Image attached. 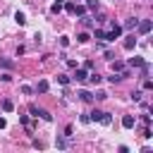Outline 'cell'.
I'll use <instances>...</instances> for the list:
<instances>
[{
	"mask_svg": "<svg viewBox=\"0 0 153 153\" xmlns=\"http://www.w3.org/2000/svg\"><path fill=\"white\" fill-rule=\"evenodd\" d=\"M120 36H122V26H117V24H112V29L105 31V41H115V38H120Z\"/></svg>",
	"mask_w": 153,
	"mask_h": 153,
	"instance_id": "1",
	"label": "cell"
},
{
	"mask_svg": "<svg viewBox=\"0 0 153 153\" xmlns=\"http://www.w3.org/2000/svg\"><path fill=\"white\" fill-rule=\"evenodd\" d=\"M136 29H139V33H151V29H153V22H151V19H141V22L136 24Z\"/></svg>",
	"mask_w": 153,
	"mask_h": 153,
	"instance_id": "2",
	"label": "cell"
},
{
	"mask_svg": "<svg viewBox=\"0 0 153 153\" xmlns=\"http://www.w3.org/2000/svg\"><path fill=\"white\" fill-rule=\"evenodd\" d=\"M134 48H136V36L131 33V36L124 38V50H134Z\"/></svg>",
	"mask_w": 153,
	"mask_h": 153,
	"instance_id": "3",
	"label": "cell"
},
{
	"mask_svg": "<svg viewBox=\"0 0 153 153\" xmlns=\"http://www.w3.org/2000/svg\"><path fill=\"white\" fill-rule=\"evenodd\" d=\"M74 69H76V67H74ZM86 76H88V69H84V67H81V69H76L74 81H86Z\"/></svg>",
	"mask_w": 153,
	"mask_h": 153,
	"instance_id": "4",
	"label": "cell"
},
{
	"mask_svg": "<svg viewBox=\"0 0 153 153\" xmlns=\"http://www.w3.org/2000/svg\"><path fill=\"white\" fill-rule=\"evenodd\" d=\"M146 60L141 57V55H134V57H129V67H141Z\"/></svg>",
	"mask_w": 153,
	"mask_h": 153,
	"instance_id": "5",
	"label": "cell"
},
{
	"mask_svg": "<svg viewBox=\"0 0 153 153\" xmlns=\"http://www.w3.org/2000/svg\"><path fill=\"white\" fill-rule=\"evenodd\" d=\"M33 91H36V93H48V81H45V79H41V81L36 84V88H33Z\"/></svg>",
	"mask_w": 153,
	"mask_h": 153,
	"instance_id": "6",
	"label": "cell"
},
{
	"mask_svg": "<svg viewBox=\"0 0 153 153\" xmlns=\"http://www.w3.org/2000/svg\"><path fill=\"white\" fill-rule=\"evenodd\" d=\"M122 127H124V129H131V127H134V117H131V115H124V117H122Z\"/></svg>",
	"mask_w": 153,
	"mask_h": 153,
	"instance_id": "7",
	"label": "cell"
},
{
	"mask_svg": "<svg viewBox=\"0 0 153 153\" xmlns=\"http://www.w3.org/2000/svg\"><path fill=\"white\" fill-rule=\"evenodd\" d=\"M100 117H103V110H93V112H88V120H91V122H100Z\"/></svg>",
	"mask_w": 153,
	"mask_h": 153,
	"instance_id": "8",
	"label": "cell"
},
{
	"mask_svg": "<svg viewBox=\"0 0 153 153\" xmlns=\"http://www.w3.org/2000/svg\"><path fill=\"white\" fill-rule=\"evenodd\" d=\"M0 67H2V69H14V62L7 60V57H0Z\"/></svg>",
	"mask_w": 153,
	"mask_h": 153,
	"instance_id": "9",
	"label": "cell"
},
{
	"mask_svg": "<svg viewBox=\"0 0 153 153\" xmlns=\"http://www.w3.org/2000/svg\"><path fill=\"white\" fill-rule=\"evenodd\" d=\"M86 79H88V81H91V84H100V79H103V76H100V74H98V72H91V74H88V76H86Z\"/></svg>",
	"mask_w": 153,
	"mask_h": 153,
	"instance_id": "10",
	"label": "cell"
},
{
	"mask_svg": "<svg viewBox=\"0 0 153 153\" xmlns=\"http://www.w3.org/2000/svg\"><path fill=\"white\" fill-rule=\"evenodd\" d=\"M108 79H110V84H120V81H122V79H124V76H122V74H120V72H112V74H110V76H108Z\"/></svg>",
	"mask_w": 153,
	"mask_h": 153,
	"instance_id": "11",
	"label": "cell"
},
{
	"mask_svg": "<svg viewBox=\"0 0 153 153\" xmlns=\"http://www.w3.org/2000/svg\"><path fill=\"white\" fill-rule=\"evenodd\" d=\"M76 96H79V98H81V100H84V103H91V100H93V96H91V93H88V91H79V93H76Z\"/></svg>",
	"mask_w": 153,
	"mask_h": 153,
	"instance_id": "12",
	"label": "cell"
},
{
	"mask_svg": "<svg viewBox=\"0 0 153 153\" xmlns=\"http://www.w3.org/2000/svg\"><path fill=\"white\" fill-rule=\"evenodd\" d=\"M14 22H17L19 26H24V24H26V17H24L22 12H14Z\"/></svg>",
	"mask_w": 153,
	"mask_h": 153,
	"instance_id": "13",
	"label": "cell"
},
{
	"mask_svg": "<svg viewBox=\"0 0 153 153\" xmlns=\"http://www.w3.org/2000/svg\"><path fill=\"white\" fill-rule=\"evenodd\" d=\"M110 62H112V60H110ZM112 72H124V62L115 60V62H112Z\"/></svg>",
	"mask_w": 153,
	"mask_h": 153,
	"instance_id": "14",
	"label": "cell"
},
{
	"mask_svg": "<svg viewBox=\"0 0 153 153\" xmlns=\"http://www.w3.org/2000/svg\"><path fill=\"white\" fill-rule=\"evenodd\" d=\"M76 41H79V43H88V41H91V36H88L86 31H81V33L76 36Z\"/></svg>",
	"mask_w": 153,
	"mask_h": 153,
	"instance_id": "15",
	"label": "cell"
},
{
	"mask_svg": "<svg viewBox=\"0 0 153 153\" xmlns=\"http://www.w3.org/2000/svg\"><path fill=\"white\" fill-rule=\"evenodd\" d=\"M38 117H43V120H45V122H50V120H53V115H50V112H48V110H43V108H41V110H38Z\"/></svg>",
	"mask_w": 153,
	"mask_h": 153,
	"instance_id": "16",
	"label": "cell"
},
{
	"mask_svg": "<svg viewBox=\"0 0 153 153\" xmlns=\"http://www.w3.org/2000/svg\"><path fill=\"white\" fill-rule=\"evenodd\" d=\"M50 12H53V14H60V12H62V2H53Z\"/></svg>",
	"mask_w": 153,
	"mask_h": 153,
	"instance_id": "17",
	"label": "cell"
},
{
	"mask_svg": "<svg viewBox=\"0 0 153 153\" xmlns=\"http://www.w3.org/2000/svg\"><path fill=\"white\" fill-rule=\"evenodd\" d=\"M136 24H139V19H136V17H131V19H127V24H124V26H127V29H136Z\"/></svg>",
	"mask_w": 153,
	"mask_h": 153,
	"instance_id": "18",
	"label": "cell"
},
{
	"mask_svg": "<svg viewBox=\"0 0 153 153\" xmlns=\"http://www.w3.org/2000/svg\"><path fill=\"white\" fill-rule=\"evenodd\" d=\"M93 38H98V41H105V31H103V29H96V31H93Z\"/></svg>",
	"mask_w": 153,
	"mask_h": 153,
	"instance_id": "19",
	"label": "cell"
},
{
	"mask_svg": "<svg viewBox=\"0 0 153 153\" xmlns=\"http://www.w3.org/2000/svg\"><path fill=\"white\" fill-rule=\"evenodd\" d=\"M148 72H151V65L143 62V65H141V76H148Z\"/></svg>",
	"mask_w": 153,
	"mask_h": 153,
	"instance_id": "20",
	"label": "cell"
},
{
	"mask_svg": "<svg viewBox=\"0 0 153 153\" xmlns=\"http://www.w3.org/2000/svg\"><path fill=\"white\" fill-rule=\"evenodd\" d=\"M57 81H60L62 86H67V84H69V76H67V74H57Z\"/></svg>",
	"mask_w": 153,
	"mask_h": 153,
	"instance_id": "21",
	"label": "cell"
},
{
	"mask_svg": "<svg viewBox=\"0 0 153 153\" xmlns=\"http://www.w3.org/2000/svg\"><path fill=\"white\" fill-rule=\"evenodd\" d=\"M141 136H143V139H153V131H151L148 127H143V129H141Z\"/></svg>",
	"mask_w": 153,
	"mask_h": 153,
	"instance_id": "22",
	"label": "cell"
},
{
	"mask_svg": "<svg viewBox=\"0 0 153 153\" xmlns=\"http://www.w3.org/2000/svg\"><path fill=\"white\" fill-rule=\"evenodd\" d=\"M12 108H14V105H12V100H2V110H5V112H10Z\"/></svg>",
	"mask_w": 153,
	"mask_h": 153,
	"instance_id": "23",
	"label": "cell"
},
{
	"mask_svg": "<svg viewBox=\"0 0 153 153\" xmlns=\"http://www.w3.org/2000/svg\"><path fill=\"white\" fill-rule=\"evenodd\" d=\"M100 122H103V124H110V122H112V117H110V112H103V117H100Z\"/></svg>",
	"mask_w": 153,
	"mask_h": 153,
	"instance_id": "24",
	"label": "cell"
},
{
	"mask_svg": "<svg viewBox=\"0 0 153 153\" xmlns=\"http://www.w3.org/2000/svg\"><path fill=\"white\" fill-rule=\"evenodd\" d=\"M86 7H88V10H98V0H88Z\"/></svg>",
	"mask_w": 153,
	"mask_h": 153,
	"instance_id": "25",
	"label": "cell"
},
{
	"mask_svg": "<svg viewBox=\"0 0 153 153\" xmlns=\"http://www.w3.org/2000/svg\"><path fill=\"white\" fill-rule=\"evenodd\" d=\"M84 12H86V7H84V5H76V7H74V14H79V17H81Z\"/></svg>",
	"mask_w": 153,
	"mask_h": 153,
	"instance_id": "26",
	"label": "cell"
},
{
	"mask_svg": "<svg viewBox=\"0 0 153 153\" xmlns=\"http://www.w3.org/2000/svg\"><path fill=\"white\" fill-rule=\"evenodd\" d=\"M38 110H41V108H38V105H29V112H31V115H33V117H38Z\"/></svg>",
	"mask_w": 153,
	"mask_h": 153,
	"instance_id": "27",
	"label": "cell"
},
{
	"mask_svg": "<svg viewBox=\"0 0 153 153\" xmlns=\"http://www.w3.org/2000/svg\"><path fill=\"white\" fill-rule=\"evenodd\" d=\"M74 7H76V5H74V2H67V5H65V10H67V12H69V14H74Z\"/></svg>",
	"mask_w": 153,
	"mask_h": 153,
	"instance_id": "28",
	"label": "cell"
},
{
	"mask_svg": "<svg viewBox=\"0 0 153 153\" xmlns=\"http://www.w3.org/2000/svg\"><path fill=\"white\" fill-rule=\"evenodd\" d=\"M60 45L67 48V45H69V38H67V36H60Z\"/></svg>",
	"mask_w": 153,
	"mask_h": 153,
	"instance_id": "29",
	"label": "cell"
},
{
	"mask_svg": "<svg viewBox=\"0 0 153 153\" xmlns=\"http://www.w3.org/2000/svg\"><path fill=\"white\" fill-rule=\"evenodd\" d=\"M22 93H24V96H31L33 88H31V86H22Z\"/></svg>",
	"mask_w": 153,
	"mask_h": 153,
	"instance_id": "30",
	"label": "cell"
},
{
	"mask_svg": "<svg viewBox=\"0 0 153 153\" xmlns=\"http://www.w3.org/2000/svg\"><path fill=\"white\" fill-rule=\"evenodd\" d=\"M143 88H146V91H151V88H153V81H151V79H146V81H143Z\"/></svg>",
	"mask_w": 153,
	"mask_h": 153,
	"instance_id": "31",
	"label": "cell"
},
{
	"mask_svg": "<svg viewBox=\"0 0 153 153\" xmlns=\"http://www.w3.org/2000/svg\"><path fill=\"white\" fill-rule=\"evenodd\" d=\"M84 69H93V60H86L84 62Z\"/></svg>",
	"mask_w": 153,
	"mask_h": 153,
	"instance_id": "32",
	"label": "cell"
},
{
	"mask_svg": "<svg viewBox=\"0 0 153 153\" xmlns=\"http://www.w3.org/2000/svg\"><path fill=\"white\" fill-rule=\"evenodd\" d=\"M141 120H143V124H151V115H146V112H143V115H141Z\"/></svg>",
	"mask_w": 153,
	"mask_h": 153,
	"instance_id": "33",
	"label": "cell"
},
{
	"mask_svg": "<svg viewBox=\"0 0 153 153\" xmlns=\"http://www.w3.org/2000/svg\"><path fill=\"white\" fill-rule=\"evenodd\" d=\"M57 148H67V141L65 139H57Z\"/></svg>",
	"mask_w": 153,
	"mask_h": 153,
	"instance_id": "34",
	"label": "cell"
},
{
	"mask_svg": "<svg viewBox=\"0 0 153 153\" xmlns=\"http://www.w3.org/2000/svg\"><path fill=\"white\" fill-rule=\"evenodd\" d=\"M5 127H7V120H5V117H0V129H5Z\"/></svg>",
	"mask_w": 153,
	"mask_h": 153,
	"instance_id": "35",
	"label": "cell"
}]
</instances>
